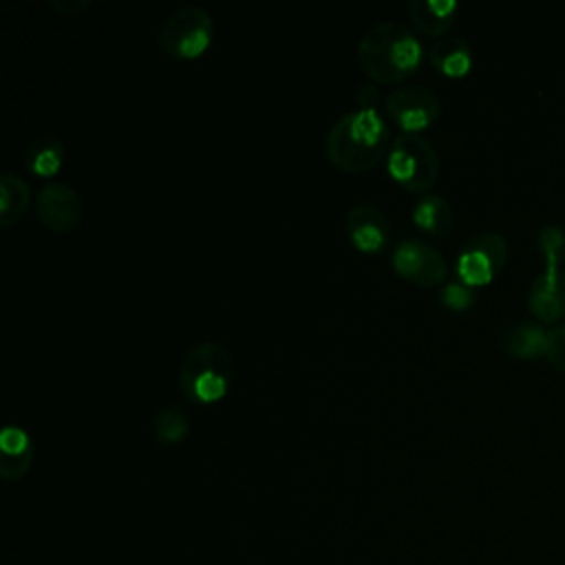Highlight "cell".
<instances>
[{
	"instance_id": "cell-10",
	"label": "cell",
	"mask_w": 565,
	"mask_h": 565,
	"mask_svg": "<svg viewBox=\"0 0 565 565\" xmlns=\"http://www.w3.org/2000/svg\"><path fill=\"white\" fill-rule=\"evenodd\" d=\"M38 221L55 234H71L84 218L79 194L66 183H46L35 194Z\"/></svg>"
},
{
	"instance_id": "cell-4",
	"label": "cell",
	"mask_w": 565,
	"mask_h": 565,
	"mask_svg": "<svg viewBox=\"0 0 565 565\" xmlns=\"http://www.w3.org/2000/svg\"><path fill=\"white\" fill-rule=\"evenodd\" d=\"M539 249L545 258L543 274L532 282L527 307L541 322H556L565 318V234L561 227H543L539 234Z\"/></svg>"
},
{
	"instance_id": "cell-12",
	"label": "cell",
	"mask_w": 565,
	"mask_h": 565,
	"mask_svg": "<svg viewBox=\"0 0 565 565\" xmlns=\"http://www.w3.org/2000/svg\"><path fill=\"white\" fill-rule=\"evenodd\" d=\"M33 457L35 446L31 435L15 424L4 426L0 433V477L4 481L22 479L33 466Z\"/></svg>"
},
{
	"instance_id": "cell-18",
	"label": "cell",
	"mask_w": 565,
	"mask_h": 565,
	"mask_svg": "<svg viewBox=\"0 0 565 565\" xmlns=\"http://www.w3.org/2000/svg\"><path fill=\"white\" fill-rule=\"evenodd\" d=\"M545 338H547V329H543L541 324L534 322H519L514 327H510L503 338H501V347L508 355L512 358H521V360H530L536 355H543L545 351Z\"/></svg>"
},
{
	"instance_id": "cell-7",
	"label": "cell",
	"mask_w": 565,
	"mask_h": 565,
	"mask_svg": "<svg viewBox=\"0 0 565 565\" xmlns=\"http://www.w3.org/2000/svg\"><path fill=\"white\" fill-rule=\"evenodd\" d=\"M508 260V243L497 232H481L468 238L457 256V276L468 287L488 285Z\"/></svg>"
},
{
	"instance_id": "cell-15",
	"label": "cell",
	"mask_w": 565,
	"mask_h": 565,
	"mask_svg": "<svg viewBox=\"0 0 565 565\" xmlns=\"http://www.w3.org/2000/svg\"><path fill=\"white\" fill-rule=\"evenodd\" d=\"M33 201L31 185L15 172L0 174V227L9 230L24 218Z\"/></svg>"
},
{
	"instance_id": "cell-16",
	"label": "cell",
	"mask_w": 565,
	"mask_h": 565,
	"mask_svg": "<svg viewBox=\"0 0 565 565\" xmlns=\"http://www.w3.org/2000/svg\"><path fill=\"white\" fill-rule=\"evenodd\" d=\"M64 159H66V148L62 139L55 135H42L33 139L24 152L26 170L40 179L55 177L62 170Z\"/></svg>"
},
{
	"instance_id": "cell-13",
	"label": "cell",
	"mask_w": 565,
	"mask_h": 565,
	"mask_svg": "<svg viewBox=\"0 0 565 565\" xmlns=\"http://www.w3.org/2000/svg\"><path fill=\"white\" fill-rule=\"evenodd\" d=\"M459 4L455 0H411L406 7L408 20L424 38H446L455 24Z\"/></svg>"
},
{
	"instance_id": "cell-14",
	"label": "cell",
	"mask_w": 565,
	"mask_h": 565,
	"mask_svg": "<svg viewBox=\"0 0 565 565\" xmlns=\"http://www.w3.org/2000/svg\"><path fill=\"white\" fill-rule=\"evenodd\" d=\"M428 60L437 73L450 79H459L468 75L472 68V49L470 44L459 35H446L435 40V44L428 51Z\"/></svg>"
},
{
	"instance_id": "cell-17",
	"label": "cell",
	"mask_w": 565,
	"mask_h": 565,
	"mask_svg": "<svg viewBox=\"0 0 565 565\" xmlns=\"http://www.w3.org/2000/svg\"><path fill=\"white\" fill-rule=\"evenodd\" d=\"M413 225L433 238H441L452 230V207L441 194H422L413 207Z\"/></svg>"
},
{
	"instance_id": "cell-11",
	"label": "cell",
	"mask_w": 565,
	"mask_h": 565,
	"mask_svg": "<svg viewBox=\"0 0 565 565\" xmlns=\"http://www.w3.org/2000/svg\"><path fill=\"white\" fill-rule=\"evenodd\" d=\"M344 230L349 243L362 254H382L391 241V223L386 214L371 203L353 205L347 212Z\"/></svg>"
},
{
	"instance_id": "cell-22",
	"label": "cell",
	"mask_w": 565,
	"mask_h": 565,
	"mask_svg": "<svg viewBox=\"0 0 565 565\" xmlns=\"http://www.w3.org/2000/svg\"><path fill=\"white\" fill-rule=\"evenodd\" d=\"M46 4H49V9H53L62 18H77V15L86 13L93 7L90 0H49Z\"/></svg>"
},
{
	"instance_id": "cell-9",
	"label": "cell",
	"mask_w": 565,
	"mask_h": 565,
	"mask_svg": "<svg viewBox=\"0 0 565 565\" xmlns=\"http://www.w3.org/2000/svg\"><path fill=\"white\" fill-rule=\"evenodd\" d=\"M391 263L399 278L426 289L439 287L441 282H446L448 276V263L444 254L417 238L402 241L393 249Z\"/></svg>"
},
{
	"instance_id": "cell-19",
	"label": "cell",
	"mask_w": 565,
	"mask_h": 565,
	"mask_svg": "<svg viewBox=\"0 0 565 565\" xmlns=\"http://www.w3.org/2000/svg\"><path fill=\"white\" fill-rule=\"evenodd\" d=\"M190 435V417L177 404L161 406L152 417V437L161 446H177Z\"/></svg>"
},
{
	"instance_id": "cell-8",
	"label": "cell",
	"mask_w": 565,
	"mask_h": 565,
	"mask_svg": "<svg viewBox=\"0 0 565 565\" xmlns=\"http://www.w3.org/2000/svg\"><path fill=\"white\" fill-rule=\"evenodd\" d=\"M384 113L402 132L419 135L441 115V99L426 86H402L384 97Z\"/></svg>"
},
{
	"instance_id": "cell-21",
	"label": "cell",
	"mask_w": 565,
	"mask_h": 565,
	"mask_svg": "<svg viewBox=\"0 0 565 565\" xmlns=\"http://www.w3.org/2000/svg\"><path fill=\"white\" fill-rule=\"evenodd\" d=\"M543 358H547L558 373H565V324H556L547 329Z\"/></svg>"
},
{
	"instance_id": "cell-23",
	"label": "cell",
	"mask_w": 565,
	"mask_h": 565,
	"mask_svg": "<svg viewBox=\"0 0 565 565\" xmlns=\"http://www.w3.org/2000/svg\"><path fill=\"white\" fill-rule=\"evenodd\" d=\"M355 99H358V106H360L362 110H377L375 106H377V102H380V95H377V88H375L373 84L360 86Z\"/></svg>"
},
{
	"instance_id": "cell-2",
	"label": "cell",
	"mask_w": 565,
	"mask_h": 565,
	"mask_svg": "<svg viewBox=\"0 0 565 565\" xmlns=\"http://www.w3.org/2000/svg\"><path fill=\"white\" fill-rule=\"evenodd\" d=\"M358 64L375 84H402L424 62V46L413 29L402 22H377L358 42Z\"/></svg>"
},
{
	"instance_id": "cell-6",
	"label": "cell",
	"mask_w": 565,
	"mask_h": 565,
	"mask_svg": "<svg viewBox=\"0 0 565 565\" xmlns=\"http://www.w3.org/2000/svg\"><path fill=\"white\" fill-rule=\"evenodd\" d=\"M388 177L406 192H426L437 183L441 161L433 143L422 135L402 132L386 157Z\"/></svg>"
},
{
	"instance_id": "cell-3",
	"label": "cell",
	"mask_w": 565,
	"mask_h": 565,
	"mask_svg": "<svg viewBox=\"0 0 565 565\" xmlns=\"http://www.w3.org/2000/svg\"><path fill=\"white\" fill-rule=\"evenodd\" d=\"M234 380L232 353L214 340L194 344L181 360L179 388L192 404H216L221 402Z\"/></svg>"
},
{
	"instance_id": "cell-20",
	"label": "cell",
	"mask_w": 565,
	"mask_h": 565,
	"mask_svg": "<svg viewBox=\"0 0 565 565\" xmlns=\"http://www.w3.org/2000/svg\"><path fill=\"white\" fill-rule=\"evenodd\" d=\"M439 300H441V305L448 307L450 311H463V309H468V307L475 302V291H472V287H468L466 282L455 280V282H446V285L441 287Z\"/></svg>"
},
{
	"instance_id": "cell-1",
	"label": "cell",
	"mask_w": 565,
	"mask_h": 565,
	"mask_svg": "<svg viewBox=\"0 0 565 565\" xmlns=\"http://www.w3.org/2000/svg\"><path fill=\"white\" fill-rule=\"evenodd\" d=\"M391 146V128L384 115L355 108L331 124L324 139V154L333 168L360 174L375 168L388 154Z\"/></svg>"
},
{
	"instance_id": "cell-5",
	"label": "cell",
	"mask_w": 565,
	"mask_h": 565,
	"mask_svg": "<svg viewBox=\"0 0 565 565\" xmlns=\"http://www.w3.org/2000/svg\"><path fill=\"white\" fill-rule=\"evenodd\" d=\"M214 42V20L207 9L185 4L172 11L157 31V44L163 55L179 62L203 57Z\"/></svg>"
}]
</instances>
